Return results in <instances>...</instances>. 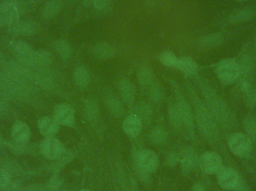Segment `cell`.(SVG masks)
I'll use <instances>...</instances> for the list:
<instances>
[{
    "instance_id": "cell-23",
    "label": "cell",
    "mask_w": 256,
    "mask_h": 191,
    "mask_svg": "<svg viewBox=\"0 0 256 191\" xmlns=\"http://www.w3.org/2000/svg\"><path fill=\"white\" fill-rule=\"evenodd\" d=\"M74 79L75 83L80 89L88 88L91 82L90 72L84 66H79L75 69Z\"/></svg>"
},
{
    "instance_id": "cell-40",
    "label": "cell",
    "mask_w": 256,
    "mask_h": 191,
    "mask_svg": "<svg viewBox=\"0 0 256 191\" xmlns=\"http://www.w3.org/2000/svg\"><path fill=\"white\" fill-rule=\"evenodd\" d=\"M110 1L111 0H94L93 4L98 10H104L109 5Z\"/></svg>"
},
{
    "instance_id": "cell-14",
    "label": "cell",
    "mask_w": 256,
    "mask_h": 191,
    "mask_svg": "<svg viewBox=\"0 0 256 191\" xmlns=\"http://www.w3.org/2000/svg\"><path fill=\"white\" fill-rule=\"evenodd\" d=\"M18 14L19 10L15 3L4 2L0 4V28L18 20Z\"/></svg>"
},
{
    "instance_id": "cell-22",
    "label": "cell",
    "mask_w": 256,
    "mask_h": 191,
    "mask_svg": "<svg viewBox=\"0 0 256 191\" xmlns=\"http://www.w3.org/2000/svg\"><path fill=\"white\" fill-rule=\"evenodd\" d=\"M84 113L88 121L94 123L100 117V107L94 99H86L84 102Z\"/></svg>"
},
{
    "instance_id": "cell-16",
    "label": "cell",
    "mask_w": 256,
    "mask_h": 191,
    "mask_svg": "<svg viewBox=\"0 0 256 191\" xmlns=\"http://www.w3.org/2000/svg\"><path fill=\"white\" fill-rule=\"evenodd\" d=\"M12 137L15 142L27 144L31 138V130L26 123L18 121L12 126Z\"/></svg>"
},
{
    "instance_id": "cell-42",
    "label": "cell",
    "mask_w": 256,
    "mask_h": 191,
    "mask_svg": "<svg viewBox=\"0 0 256 191\" xmlns=\"http://www.w3.org/2000/svg\"><path fill=\"white\" fill-rule=\"evenodd\" d=\"M234 191H252L251 188L250 187L249 185L246 183V182L242 179V182H240V185L238 186L237 189Z\"/></svg>"
},
{
    "instance_id": "cell-24",
    "label": "cell",
    "mask_w": 256,
    "mask_h": 191,
    "mask_svg": "<svg viewBox=\"0 0 256 191\" xmlns=\"http://www.w3.org/2000/svg\"><path fill=\"white\" fill-rule=\"evenodd\" d=\"M176 67L188 76H196L198 73V65L194 60L189 58H178Z\"/></svg>"
},
{
    "instance_id": "cell-45",
    "label": "cell",
    "mask_w": 256,
    "mask_h": 191,
    "mask_svg": "<svg viewBox=\"0 0 256 191\" xmlns=\"http://www.w3.org/2000/svg\"><path fill=\"white\" fill-rule=\"evenodd\" d=\"M82 1H84V5L88 7V6L91 5L94 2V0H82Z\"/></svg>"
},
{
    "instance_id": "cell-25",
    "label": "cell",
    "mask_w": 256,
    "mask_h": 191,
    "mask_svg": "<svg viewBox=\"0 0 256 191\" xmlns=\"http://www.w3.org/2000/svg\"><path fill=\"white\" fill-rule=\"evenodd\" d=\"M225 42V37L221 33L210 34L202 37L200 40V46L208 49L219 47Z\"/></svg>"
},
{
    "instance_id": "cell-35",
    "label": "cell",
    "mask_w": 256,
    "mask_h": 191,
    "mask_svg": "<svg viewBox=\"0 0 256 191\" xmlns=\"http://www.w3.org/2000/svg\"><path fill=\"white\" fill-rule=\"evenodd\" d=\"M149 86H150L149 96H150L152 100L154 101V102H160L164 99V91H162V87L160 86L159 83L153 82Z\"/></svg>"
},
{
    "instance_id": "cell-27",
    "label": "cell",
    "mask_w": 256,
    "mask_h": 191,
    "mask_svg": "<svg viewBox=\"0 0 256 191\" xmlns=\"http://www.w3.org/2000/svg\"><path fill=\"white\" fill-rule=\"evenodd\" d=\"M62 0H50L45 4L42 14L46 19H52L56 16L62 8Z\"/></svg>"
},
{
    "instance_id": "cell-12",
    "label": "cell",
    "mask_w": 256,
    "mask_h": 191,
    "mask_svg": "<svg viewBox=\"0 0 256 191\" xmlns=\"http://www.w3.org/2000/svg\"><path fill=\"white\" fill-rule=\"evenodd\" d=\"M180 158L182 169L184 174H190L200 166V158L196 152L190 147L184 149L180 153Z\"/></svg>"
},
{
    "instance_id": "cell-11",
    "label": "cell",
    "mask_w": 256,
    "mask_h": 191,
    "mask_svg": "<svg viewBox=\"0 0 256 191\" xmlns=\"http://www.w3.org/2000/svg\"><path fill=\"white\" fill-rule=\"evenodd\" d=\"M10 49L20 62L25 65L31 64L34 50L30 43L25 41H15L10 45Z\"/></svg>"
},
{
    "instance_id": "cell-41",
    "label": "cell",
    "mask_w": 256,
    "mask_h": 191,
    "mask_svg": "<svg viewBox=\"0 0 256 191\" xmlns=\"http://www.w3.org/2000/svg\"><path fill=\"white\" fill-rule=\"evenodd\" d=\"M20 182L18 181V180H14V181H10L9 183L8 186L6 187L4 190L7 191H16L19 190L20 187Z\"/></svg>"
},
{
    "instance_id": "cell-18",
    "label": "cell",
    "mask_w": 256,
    "mask_h": 191,
    "mask_svg": "<svg viewBox=\"0 0 256 191\" xmlns=\"http://www.w3.org/2000/svg\"><path fill=\"white\" fill-rule=\"evenodd\" d=\"M118 88L123 100L128 105H132L136 99V88L131 81L128 79H121Z\"/></svg>"
},
{
    "instance_id": "cell-51",
    "label": "cell",
    "mask_w": 256,
    "mask_h": 191,
    "mask_svg": "<svg viewBox=\"0 0 256 191\" xmlns=\"http://www.w3.org/2000/svg\"><path fill=\"white\" fill-rule=\"evenodd\" d=\"M2 139L1 137H0V144H2Z\"/></svg>"
},
{
    "instance_id": "cell-13",
    "label": "cell",
    "mask_w": 256,
    "mask_h": 191,
    "mask_svg": "<svg viewBox=\"0 0 256 191\" xmlns=\"http://www.w3.org/2000/svg\"><path fill=\"white\" fill-rule=\"evenodd\" d=\"M38 31V25L32 21H15L9 25V31L12 34L20 36H31Z\"/></svg>"
},
{
    "instance_id": "cell-32",
    "label": "cell",
    "mask_w": 256,
    "mask_h": 191,
    "mask_svg": "<svg viewBox=\"0 0 256 191\" xmlns=\"http://www.w3.org/2000/svg\"><path fill=\"white\" fill-rule=\"evenodd\" d=\"M244 129L245 133L251 138L252 142L256 141V117L252 114H248L244 119Z\"/></svg>"
},
{
    "instance_id": "cell-20",
    "label": "cell",
    "mask_w": 256,
    "mask_h": 191,
    "mask_svg": "<svg viewBox=\"0 0 256 191\" xmlns=\"http://www.w3.org/2000/svg\"><path fill=\"white\" fill-rule=\"evenodd\" d=\"M54 62V56L49 51L40 49V50L34 51L30 65L39 68H46L49 67Z\"/></svg>"
},
{
    "instance_id": "cell-28",
    "label": "cell",
    "mask_w": 256,
    "mask_h": 191,
    "mask_svg": "<svg viewBox=\"0 0 256 191\" xmlns=\"http://www.w3.org/2000/svg\"><path fill=\"white\" fill-rule=\"evenodd\" d=\"M168 119L172 126L176 130H182L184 129L183 119L177 104H172L168 107Z\"/></svg>"
},
{
    "instance_id": "cell-36",
    "label": "cell",
    "mask_w": 256,
    "mask_h": 191,
    "mask_svg": "<svg viewBox=\"0 0 256 191\" xmlns=\"http://www.w3.org/2000/svg\"><path fill=\"white\" fill-rule=\"evenodd\" d=\"M178 58L171 51H165L160 56V61L166 67H176Z\"/></svg>"
},
{
    "instance_id": "cell-10",
    "label": "cell",
    "mask_w": 256,
    "mask_h": 191,
    "mask_svg": "<svg viewBox=\"0 0 256 191\" xmlns=\"http://www.w3.org/2000/svg\"><path fill=\"white\" fill-rule=\"evenodd\" d=\"M54 120L60 125L74 126L76 123L74 110L67 103L60 104L54 109Z\"/></svg>"
},
{
    "instance_id": "cell-31",
    "label": "cell",
    "mask_w": 256,
    "mask_h": 191,
    "mask_svg": "<svg viewBox=\"0 0 256 191\" xmlns=\"http://www.w3.org/2000/svg\"><path fill=\"white\" fill-rule=\"evenodd\" d=\"M137 78L138 82L142 86H148L150 84L153 83L154 75L153 70L148 67H142L137 71Z\"/></svg>"
},
{
    "instance_id": "cell-3",
    "label": "cell",
    "mask_w": 256,
    "mask_h": 191,
    "mask_svg": "<svg viewBox=\"0 0 256 191\" xmlns=\"http://www.w3.org/2000/svg\"><path fill=\"white\" fill-rule=\"evenodd\" d=\"M134 163L138 177L142 180L147 182L149 174L158 171L160 164L159 156L153 150H142L136 151L134 154Z\"/></svg>"
},
{
    "instance_id": "cell-34",
    "label": "cell",
    "mask_w": 256,
    "mask_h": 191,
    "mask_svg": "<svg viewBox=\"0 0 256 191\" xmlns=\"http://www.w3.org/2000/svg\"><path fill=\"white\" fill-rule=\"evenodd\" d=\"M134 114L138 115L142 119L143 123L144 122L147 123V122L150 121V119H152L153 111H152V108L148 104L140 103L136 107V112Z\"/></svg>"
},
{
    "instance_id": "cell-33",
    "label": "cell",
    "mask_w": 256,
    "mask_h": 191,
    "mask_svg": "<svg viewBox=\"0 0 256 191\" xmlns=\"http://www.w3.org/2000/svg\"><path fill=\"white\" fill-rule=\"evenodd\" d=\"M55 49L60 57L64 61L70 58L72 49L68 42L64 40H57L55 43Z\"/></svg>"
},
{
    "instance_id": "cell-39",
    "label": "cell",
    "mask_w": 256,
    "mask_h": 191,
    "mask_svg": "<svg viewBox=\"0 0 256 191\" xmlns=\"http://www.w3.org/2000/svg\"><path fill=\"white\" fill-rule=\"evenodd\" d=\"M180 153H172L171 155L168 156L166 159V165L170 167L174 166L177 165L178 162H180Z\"/></svg>"
},
{
    "instance_id": "cell-26",
    "label": "cell",
    "mask_w": 256,
    "mask_h": 191,
    "mask_svg": "<svg viewBox=\"0 0 256 191\" xmlns=\"http://www.w3.org/2000/svg\"><path fill=\"white\" fill-rule=\"evenodd\" d=\"M93 54L96 58L102 60H108L112 58L115 55V50L114 47L109 43L102 42L98 43L93 48Z\"/></svg>"
},
{
    "instance_id": "cell-44",
    "label": "cell",
    "mask_w": 256,
    "mask_h": 191,
    "mask_svg": "<svg viewBox=\"0 0 256 191\" xmlns=\"http://www.w3.org/2000/svg\"><path fill=\"white\" fill-rule=\"evenodd\" d=\"M8 109V104L4 99L0 98V115L4 114Z\"/></svg>"
},
{
    "instance_id": "cell-17",
    "label": "cell",
    "mask_w": 256,
    "mask_h": 191,
    "mask_svg": "<svg viewBox=\"0 0 256 191\" xmlns=\"http://www.w3.org/2000/svg\"><path fill=\"white\" fill-rule=\"evenodd\" d=\"M38 84L46 90H52L56 85L55 73L46 68H40L34 75Z\"/></svg>"
},
{
    "instance_id": "cell-29",
    "label": "cell",
    "mask_w": 256,
    "mask_h": 191,
    "mask_svg": "<svg viewBox=\"0 0 256 191\" xmlns=\"http://www.w3.org/2000/svg\"><path fill=\"white\" fill-rule=\"evenodd\" d=\"M168 133L165 127L158 126L154 128L149 135V139L154 145H162L168 141Z\"/></svg>"
},
{
    "instance_id": "cell-5",
    "label": "cell",
    "mask_w": 256,
    "mask_h": 191,
    "mask_svg": "<svg viewBox=\"0 0 256 191\" xmlns=\"http://www.w3.org/2000/svg\"><path fill=\"white\" fill-rule=\"evenodd\" d=\"M228 146L230 151L237 157H249L254 148V142L245 132H233L228 140Z\"/></svg>"
},
{
    "instance_id": "cell-9",
    "label": "cell",
    "mask_w": 256,
    "mask_h": 191,
    "mask_svg": "<svg viewBox=\"0 0 256 191\" xmlns=\"http://www.w3.org/2000/svg\"><path fill=\"white\" fill-rule=\"evenodd\" d=\"M42 154L46 159L50 160H57L64 154L66 149L60 140L55 137L46 138L40 144Z\"/></svg>"
},
{
    "instance_id": "cell-19",
    "label": "cell",
    "mask_w": 256,
    "mask_h": 191,
    "mask_svg": "<svg viewBox=\"0 0 256 191\" xmlns=\"http://www.w3.org/2000/svg\"><path fill=\"white\" fill-rule=\"evenodd\" d=\"M60 125L50 117H42L38 121V128L40 133L46 137H54L60 131Z\"/></svg>"
},
{
    "instance_id": "cell-21",
    "label": "cell",
    "mask_w": 256,
    "mask_h": 191,
    "mask_svg": "<svg viewBox=\"0 0 256 191\" xmlns=\"http://www.w3.org/2000/svg\"><path fill=\"white\" fill-rule=\"evenodd\" d=\"M105 104L110 112L116 117H120L124 114L122 101L114 94H109L105 97Z\"/></svg>"
},
{
    "instance_id": "cell-1",
    "label": "cell",
    "mask_w": 256,
    "mask_h": 191,
    "mask_svg": "<svg viewBox=\"0 0 256 191\" xmlns=\"http://www.w3.org/2000/svg\"><path fill=\"white\" fill-rule=\"evenodd\" d=\"M200 85L204 97L203 100L218 125L226 131L237 129V117L228 104L208 84L202 81Z\"/></svg>"
},
{
    "instance_id": "cell-49",
    "label": "cell",
    "mask_w": 256,
    "mask_h": 191,
    "mask_svg": "<svg viewBox=\"0 0 256 191\" xmlns=\"http://www.w3.org/2000/svg\"><path fill=\"white\" fill-rule=\"evenodd\" d=\"M236 1H248V0H236Z\"/></svg>"
},
{
    "instance_id": "cell-48",
    "label": "cell",
    "mask_w": 256,
    "mask_h": 191,
    "mask_svg": "<svg viewBox=\"0 0 256 191\" xmlns=\"http://www.w3.org/2000/svg\"><path fill=\"white\" fill-rule=\"evenodd\" d=\"M79 191H90V190H88V189H81V190H80Z\"/></svg>"
},
{
    "instance_id": "cell-37",
    "label": "cell",
    "mask_w": 256,
    "mask_h": 191,
    "mask_svg": "<svg viewBox=\"0 0 256 191\" xmlns=\"http://www.w3.org/2000/svg\"><path fill=\"white\" fill-rule=\"evenodd\" d=\"M10 181H12V177L10 173L4 168H0V189L4 190Z\"/></svg>"
},
{
    "instance_id": "cell-52",
    "label": "cell",
    "mask_w": 256,
    "mask_h": 191,
    "mask_svg": "<svg viewBox=\"0 0 256 191\" xmlns=\"http://www.w3.org/2000/svg\"><path fill=\"white\" fill-rule=\"evenodd\" d=\"M72 1H78V0H72Z\"/></svg>"
},
{
    "instance_id": "cell-43",
    "label": "cell",
    "mask_w": 256,
    "mask_h": 191,
    "mask_svg": "<svg viewBox=\"0 0 256 191\" xmlns=\"http://www.w3.org/2000/svg\"><path fill=\"white\" fill-rule=\"evenodd\" d=\"M45 188L42 186H28L22 189L21 191H44Z\"/></svg>"
},
{
    "instance_id": "cell-6",
    "label": "cell",
    "mask_w": 256,
    "mask_h": 191,
    "mask_svg": "<svg viewBox=\"0 0 256 191\" xmlns=\"http://www.w3.org/2000/svg\"><path fill=\"white\" fill-rule=\"evenodd\" d=\"M174 91H176V97H177L176 104L182 114L184 129H186L190 136L194 138V137H195V126H194L195 118H194V110L191 108V105L188 102V99L184 96L180 91L178 90L177 88H174Z\"/></svg>"
},
{
    "instance_id": "cell-47",
    "label": "cell",
    "mask_w": 256,
    "mask_h": 191,
    "mask_svg": "<svg viewBox=\"0 0 256 191\" xmlns=\"http://www.w3.org/2000/svg\"><path fill=\"white\" fill-rule=\"evenodd\" d=\"M15 0H7V1H6V2H9V3H14V1Z\"/></svg>"
},
{
    "instance_id": "cell-4",
    "label": "cell",
    "mask_w": 256,
    "mask_h": 191,
    "mask_svg": "<svg viewBox=\"0 0 256 191\" xmlns=\"http://www.w3.org/2000/svg\"><path fill=\"white\" fill-rule=\"evenodd\" d=\"M216 76L224 85L236 83L240 78V65L238 60L226 58L218 63L216 67Z\"/></svg>"
},
{
    "instance_id": "cell-38",
    "label": "cell",
    "mask_w": 256,
    "mask_h": 191,
    "mask_svg": "<svg viewBox=\"0 0 256 191\" xmlns=\"http://www.w3.org/2000/svg\"><path fill=\"white\" fill-rule=\"evenodd\" d=\"M62 183V181L61 179L57 175L54 176L50 181L49 184L46 186V189L50 191L58 190V188L61 186Z\"/></svg>"
},
{
    "instance_id": "cell-46",
    "label": "cell",
    "mask_w": 256,
    "mask_h": 191,
    "mask_svg": "<svg viewBox=\"0 0 256 191\" xmlns=\"http://www.w3.org/2000/svg\"><path fill=\"white\" fill-rule=\"evenodd\" d=\"M129 191H140L138 190V188L136 186H132V187L129 189Z\"/></svg>"
},
{
    "instance_id": "cell-50",
    "label": "cell",
    "mask_w": 256,
    "mask_h": 191,
    "mask_svg": "<svg viewBox=\"0 0 256 191\" xmlns=\"http://www.w3.org/2000/svg\"><path fill=\"white\" fill-rule=\"evenodd\" d=\"M68 191V190H56V191Z\"/></svg>"
},
{
    "instance_id": "cell-7",
    "label": "cell",
    "mask_w": 256,
    "mask_h": 191,
    "mask_svg": "<svg viewBox=\"0 0 256 191\" xmlns=\"http://www.w3.org/2000/svg\"><path fill=\"white\" fill-rule=\"evenodd\" d=\"M216 177L218 184L226 191L236 190L243 179L234 168L224 166L216 174Z\"/></svg>"
},
{
    "instance_id": "cell-15",
    "label": "cell",
    "mask_w": 256,
    "mask_h": 191,
    "mask_svg": "<svg viewBox=\"0 0 256 191\" xmlns=\"http://www.w3.org/2000/svg\"><path fill=\"white\" fill-rule=\"evenodd\" d=\"M142 127V120L135 114H130L123 122V130L124 133L130 138H136L138 136Z\"/></svg>"
},
{
    "instance_id": "cell-2",
    "label": "cell",
    "mask_w": 256,
    "mask_h": 191,
    "mask_svg": "<svg viewBox=\"0 0 256 191\" xmlns=\"http://www.w3.org/2000/svg\"><path fill=\"white\" fill-rule=\"evenodd\" d=\"M190 95L194 105V118L198 130L210 144L218 145L220 141L219 125L208 108L204 100L194 90L190 89Z\"/></svg>"
},
{
    "instance_id": "cell-8",
    "label": "cell",
    "mask_w": 256,
    "mask_h": 191,
    "mask_svg": "<svg viewBox=\"0 0 256 191\" xmlns=\"http://www.w3.org/2000/svg\"><path fill=\"white\" fill-rule=\"evenodd\" d=\"M200 167L206 174L215 175L224 168V162L216 152L206 151L200 157Z\"/></svg>"
},
{
    "instance_id": "cell-30",
    "label": "cell",
    "mask_w": 256,
    "mask_h": 191,
    "mask_svg": "<svg viewBox=\"0 0 256 191\" xmlns=\"http://www.w3.org/2000/svg\"><path fill=\"white\" fill-rule=\"evenodd\" d=\"M254 15V11L250 9H240L232 12L228 16V21L232 24L240 23L250 20Z\"/></svg>"
}]
</instances>
